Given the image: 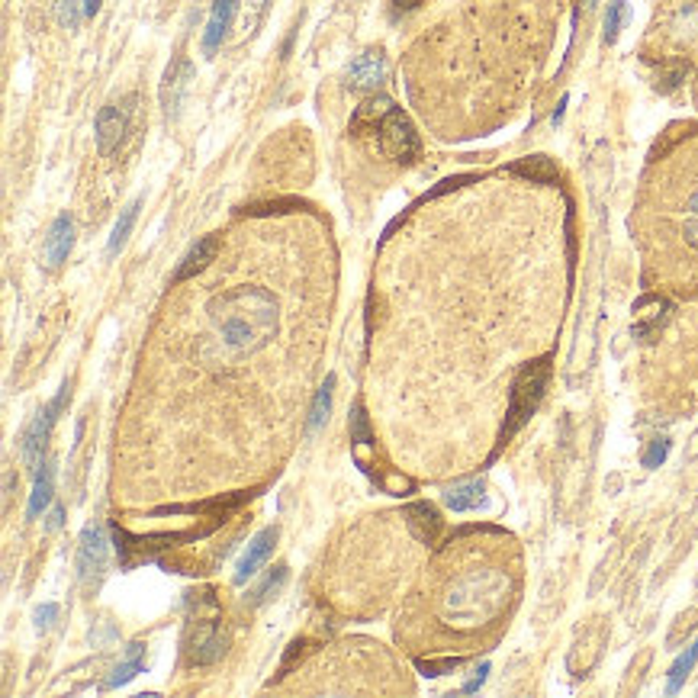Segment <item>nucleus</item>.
Listing matches in <instances>:
<instances>
[{
	"label": "nucleus",
	"instance_id": "aec40b11",
	"mask_svg": "<svg viewBox=\"0 0 698 698\" xmlns=\"http://www.w3.org/2000/svg\"><path fill=\"white\" fill-rule=\"evenodd\" d=\"M138 209H142V200H132L129 207L122 209L120 223H116V229H113V235H110V245H106V255H110V258H116V255H120V248L126 245V239H129V232H132V223H136Z\"/></svg>",
	"mask_w": 698,
	"mask_h": 698
},
{
	"label": "nucleus",
	"instance_id": "f704fd0d",
	"mask_svg": "<svg viewBox=\"0 0 698 698\" xmlns=\"http://www.w3.org/2000/svg\"><path fill=\"white\" fill-rule=\"evenodd\" d=\"M586 4H589V7H592V4H599V0H586Z\"/></svg>",
	"mask_w": 698,
	"mask_h": 698
},
{
	"label": "nucleus",
	"instance_id": "39448f33",
	"mask_svg": "<svg viewBox=\"0 0 698 698\" xmlns=\"http://www.w3.org/2000/svg\"><path fill=\"white\" fill-rule=\"evenodd\" d=\"M225 644H229V638H225V631L219 621H197L193 628H190L187 634V656L190 663L197 666H209L216 663L219 656L225 654Z\"/></svg>",
	"mask_w": 698,
	"mask_h": 698
},
{
	"label": "nucleus",
	"instance_id": "f03ea898",
	"mask_svg": "<svg viewBox=\"0 0 698 698\" xmlns=\"http://www.w3.org/2000/svg\"><path fill=\"white\" fill-rule=\"evenodd\" d=\"M547 380H551V364L547 361H531L522 367V373L512 383V399H509V419H506V438L515 435L522 425L535 415V409L541 405L544 389H547Z\"/></svg>",
	"mask_w": 698,
	"mask_h": 698
},
{
	"label": "nucleus",
	"instance_id": "f257e3e1",
	"mask_svg": "<svg viewBox=\"0 0 698 698\" xmlns=\"http://www.w3.org/2000/svg\"><path fill=\"white\" fill-rule=\"evenodd\" d=\"M209 322L239 354L264 348L277 332V302L264 286H232L209 300Z\"/></svg>",
	"mask_w": 698,
	"mask_h": 698
},
{
	"label": "nucleus",
	"instance_id": "f3484780",
	"mask_svg": "<svg viewBox=\"0 0 698 698\" xmlns=\"http://www.w3.org/2000/svg\"><path fill=\"white\" fill-rule=\"evenodd\" d=\"M52 490H55V464L45 460L43 470L35 474V486L33 496H29V518H39L45 512V506L52 502Z\"/></svg>",
	"mask_w": 698,
	"mask_h": 698
},
{
	"label": "nucleus",
	"instance_id": "dca6fc26",
	"mask_svg": "<svg viewBox=\"0 0 698 698\" xmlns=\"http://www.w3.org/2000/svg\"><path fill=\"white\" fill-rule=\"evenodd\" d=\"M444 506L454 512H474V509H483L486 506V490L483 483H460L454 490L444 492Z\"/></svg>",
	"mask_w": 698,
	"mask_h": 698
},
{
	"label": "nucleus",
	"instance_id": "6e6552de",
	"mask_svg": "<svg viewBox=\"0 0 698 698\" xmlns=\"http://www.w3.org/2000/svg\"><path fill=\"white\" fill-rule=\"evenodd\" d=\"M106 567V535L100 525H87L84 535H81L78 547V569L81 579H94L100 576Z\"/></svg>",
	"mask_w": 698,
	"mask_h": 698
},
{
	"label": "nucleus",
	"instance_id": "4468645a",
	"mask_svg": "<svg viewBox=\"0 0 698 698\" xmlns=\"http://www.w3.org/2000/svg\"><path fill=\"white\" fill-rule=\"evenodd\" d=\"M232 17H235V0H216L213 4V13H209V23H207V33H203V52L213 55L219 45H223L225 33L232 27Z\"/></svg>",
	"mask_w": 698,
	"mask_h": 698
},
{
	"label": "nucleus",
	"instance_id": "4be33fe9",
	"mask_svg": "<svg viewBox=\"0 0 698 698\" xmlns=\"http://www.w3.org/2000/svg\"><path fill=\"white\" fill-rule=\"evenodd\" d=\"M332 393H335V377H325V383H322L319 396H316V403H312L310 409V431L322 428V422L328 419V412H332Z\"/></svg>",
	"mask_w": 698,
	"mask_h": 698
},
{
	"label": "nucleus",
	"instance_id": "6ab92c4d",
	"mask_svg": "<svg viewBox=\"0 0 698 698\" xmlns=\"http://www.w3.org/2000/svg\"><path fill=\"white\" fill-rule=\"evenodd\" d=\"M509 171H512V174H518V177H528V181H537V184H551V181H557V168H553L551 158H544V155L525 158V161L512 164Z\"/></svg>",
	"mask_w": 698,
	"mask_h": 698
},
{
	"label": "nucleus",
	"instance_id": "c756f323",
	"mask_svg": "<svg viewBox=\"0 0 698 698\" xmlns=\"http://www.w3.org/2000/svg\"><path fill=\"white\" fill-rule=\"evenodd\" d=\"M59 618V605H52V602H45V605H39V612H35V621H39V628H52V621Z\"/></svg>",
	"mask_w": 698,
	"mask_h": 698
},
{
	"label": "nucleus",
	"instance_id": "0eeeda50",
	"mask_svg": "<svg viewBox=\"0 0 698 698\" xmlns=\"http://www.w3.org/2000/svg\"><path fill=\"white\" fill-rule=\"evenodd\" d=\"M383 81H387V59H383V52H364L351 61L345 84L351 90H357V94H367V90H377Z\"/></svg>",
	"mask_w": 698,
	"mask_h": 698
},
{
	"label": "nucleus",
	"instance_id": "7ed1b4c3",
	"mask_svg": "<svg viewBox=\"0 0 698 698\" xmlns=\"http://www.w3.org/2000/svg\"><path fill=\"white\" fill-rule=\"evenodd\" d=\"M367 136L377 138V148L393 161H415L419 158V136H415L409 116L396 106H389Z\"/></svg>",
	"mask_w": 698,
	"mask_h": 698
},
{
	"label": "nucleus",
	"instance_id": "2f4dec72",
	"mask_svg": "<svg viewBox=\"0 0 698 698\" xmlns=\"http://www.w3.org/2000/svg\"><path fill=\"white\" fill-rule=\"evenodd\" d=\"M61 522H65V509H61V506H55L52 515H49V522H45V531H59Z\"/></svg>",
	"mask_w": 698,
	"mask_h": 698
},
{
	"label": "nucleus",
	"instance_id": "a878e982",
	"mask_svg": "<svg viewBox=\"0 0 698 698\" xmlns=\"http://www.w3.org/2000/svg\"><path fill=\"white\" fill-rule=\"evenodd\" d=\"M81 13H84V0H59V23L65 29L78 27Z\"/></svg>",
	"mask_w": 698,
	"mask_h": 698
},
{
	"label": "nucleus",
	"instance_id": "423d86ee",
	"mask_svg": "<svg viewBox=\"0 0 698 698\" xmlns=\"http://www.w3.org/2000/svg\"><path fill=\"white\" fill-rule=\"evenodd\" d=\"M129 104H106L97 116V148L100 155H113L129 132Z\"/></svg>",
	"mask_w": 698,
	"mask_h": 698
},
{
	"label": "nucleus",
	"instance_id": "bb28decb",
	"mask_svg": "<svg viewBox=\"0 0 698 698\" xmlns=\"http://www.w3.org/2000/svg\"><path fill=\"white\" fill-rule=\"evenodd\" d=\"M666 454H670V441H666V438H654V441H650V448L644 451V467H650V470H654V467L663 464Z\"/></svg>",
	"mask_w": 698,
	"mask_h": 698
},
{
	"label": "nucleus",
	"instance_id": "473e14b6",
	"mask_svg": "<svg viewBox=\"0 0 698 698\" xmlns=\"http://www.w3.org/2000/svg\"><path fill=\"white\" fill-rule=\"evenodd\" d=\"M97 10H100V0H84V17H94Z\"/></svg>",
	"mask_w": 698,
	"mask_h": 698
},
{
	"label": "nucleus",
	"instance_id": "ddd939ff",
	"mask_svg": "<svg viewBox=\"0 0 698 698\" xmlns=\"http://www.w3.org/2000/svg\"><path fill=\"white\" fill-rule=\"evenodd\" d=\"M216 251H219V239L216 235H207V239H200L193 248L184 255L181 268L174 271V284H184V280H190V277H197L200 271L207 268L209 261L216 258Z\"/></svg>",
	"mask_w": 698,
	"mask_h": 698
},
{
	"label": "nucleus",
	"instance_id": "cd10ccee",
	"mask_svg": "<svg viewBox=\"0 0 698 698\" xmlns=\"http://www.w3.org/2000/svg\"><path fill=\"white\" fill-rule=\"evenodd\" d=\"M460 663H464L460 656H448V660H422V663H419V670H422L425 676H444V672L457 670Z\"/></svg>",
	"mask_w": 698,
	"mask_h": 698
},
{
	"label": "nucleus",
	"instance_id": "2eb2a0df",
	"mask_svg": "<svg viewBox=\"0 0 698 698\" xmlns=\"http://www.w3.org/2000/svg\"><path fill=\"white\" fill-rule=\"evenodd\" d=\"M145 670V644H129L126 647V656H122V663L113 670V676L106 679V689H120L126 682H132L138 672Z\"/></svg>",
	"mask_w": 698,
	"mask_h": 698
},
{
	"label": "nucleus",
	"instance_id": "a211bd4d",
	"mask_svg": "<svg viewBox=\"0 0 698 698\" xmlns=\"http://www.w3.org/2000/svg\"><path fill=\"white\" fill-rule=\"evenodd\" d=\"M666 310H670V306H666L663 300H640L638 302V325H634V332H638L640 338H650L656 328L663 325Z\"/></svg>",
	"mask_w": 698,
	"mask_h": 698
},
{
	"label": "nucleus",
	"instance_id": "b1692460",
	"mask_svg": "<svg viewBox=\"0 0 698 698\" xmlns=\"http://www.w3.org/2000/svg\"><path fill=\"white\" fill-rule=\"evenodd\" d=\"M284 583H286V567H284V563H280V567H274V569H271L268 576H264V583H261V586L255 589V592H251V602H255V605L268 602L271 595H274L277 589L284 586Z\"/></svg>",
	"mask_w": 698,
	"mask_h": 698
},
{
	"label": "nucleus",
	"instance_id": "5701e85b",
	"mask_svg": "<svg viewBox=\"0 0 698 698\" xmlns=\"http://www.w3.org/2000/svg\"><path fill=\"white\" fill-rule=\"evenodd\" d=\"M624 23H628V4H624V0H612V4H608V13H605V23H602L605 45H612L615 39H618Z\"/></svg>",
	"mask_w": 698,
	"mask_h": 698
},
{
	"label": "nucleus",
	"instance_id": "f8f14e48",
	"mask_svg": "<svg viewBox=\"0 0 698 698\" xmlns=\"http://www.w3.org/2000/svg\"><path fill=\"white\" fill-rule=\"evenodd\" d=\"M405 525H409V531H412L422 544H431L441 535V515L435 506H428V502H412V506L405 509Z\"/></svg>",
	"mask_w": 698,
	"mask_h": 698
},
{
	"label": "nucleus",
	"instance_id": "1a4fd4ad",
	"mask_svg": "<svg viewBox=\"0 0 698 698\" xmlns=\"http://www.w3.org/2000/svg\"><path fill=\"white\" fill-rule=\"evenodd\" d=\"M71 245H75V225H71L68 216L61 213L52 223V229H49V239H45V248H43L45 268H52V271L61 268V264L68 261Z\"/></svg>",
	"mask_w": 698,
	"mask_h": 698
},
{
	"label": "nucleus",
	"instance_id": "393cba45",
	"mask_svg": "<svg viewBox=\"0 0 698 698\" xmlns=\"http://www.w3.org/2000/svg\"><path fill=\"white\" fill-rule=\"evenodd\" d=\"M348 428H351V441L354 444H371L373 435H371V425H367V412H364V405L357 403L351 412V422H348Z\"/></svg>",
	"mask_w": 698,
	"mask_h": 698
},
{
	"label": "nucleus",
	"instance_id": "c85d7f7f",
	"mask_svg": "<svg viewBox=\"0 0 698 698\" xmlns=\"http://www.w3.org/2000/svg\"><path fill=\"white\" fill-rule=\"evenodd\" d=\"M486 676H490V663H480V666L474 670V676H470V679L464 682V692H467V695H474V692L486 682Z\"/></svg>",
	"mask_w": 698,
	"mask_h": 698
},
{
	"label": "nucleus",
	"instance_id": "412c9836",
	"mask_svg": "<svg viewBox=\"0 0 698 698\" xmlns=\"http://www.w3.org/2000/svg\"><path fill=\"white\" fill-rule=\"evenodd\" d=\"M695 663H698V640L679 656V660H676V663H672L670 679H666V692H670V695H676V692L682 689V682L689 679V672H692V666H695Z\"/></svg>",
	"mask_w": 698,
	"mask_h": 698
},
{
	"label": "nucleus",
	"instance_id": "20e7f679",
	"mask_svg": "<svg viewBox=\"0 0 698 698\" xmlns=\"http://www.w3.org/2000/svg\"><path fill=\"white\" fill-rule=\"evenodd\" d=\"M65 399H68V383L59 389V396L45 405L43 412L35 415L33 422L27 425V431H23V438H20V457H23V464H27L29 470H39V467L45 464L43 460L45 441H49V431H52V425H55V419H59V409L65 405Z\"/></svg>",
	"mask_w": 698,
	"mask_h": 698
},
{
	"label": "nucleus",
	"instance_id": "9d476101",
	"mask_svg": "<svg viewBox=\"0 0 698 698\" xmlns=\"http://www.w3.org/2000/svg\"><path fill=\"white\" fill-rule=\"evenodd\" d=\"M274 544H277V528H264L261 535L251 537L248 551H245V557L239 561V567H235V583H239V586H242L248 576H255V573H258L261 563L268 561L271 551H274Z\"/></svg>",
	"mask_w": 698,
	"mask_h": 698
},
{
	"label": "nucleus",
	"instance_id": "72a5a7b5",
	"mask_svg": "<svg viewBox=\"0 0 698 698\" xmlns=\"http://www.w3.org/2000/svg\"><path fill=\"white\" fill-rule=\"evenodd\" d=\"M248 4H251V7H258V10H261V7H264V4H268V0H248Z\"/></svg>",
	"mask_w": 698,
	"mask_h": 698
},
{
	"label": "nucleus",
	"instance_id": "9b49d317",
	"mask_svg": "<svg viewBox=\"0 0 698 698\" xmlns=\"http://www.w3.org/2000/svg\"><path fill=\"white\" fill-rule=\"evenodd\" d=\"M190 78H193V68H190L187 59H177L171 68L164 71L161 100H164V110H168V116H174V113H177V106H181V97H184V90H187Z\"/></svg>",
	"mask_w": 698,
	"mask_h": 698
},
{
	"label": "nucleus",
	"instance_id": "7c9ffc66",
	"mask_svg": "<svg viewBox=\"0 0 698 698\" xmlns=\"http://www.w3.org/2000/svg\"><path fill=\"white\" fill-rule=\"evenodd\" d=\"M302 647H306V640H294V644H290V650H286L284 666H280V672H286V670H290V666H294L296 656H302Z\"/></svg>",
	"mask_w": 698,
	"mask_h": 698
}]
</instances>
